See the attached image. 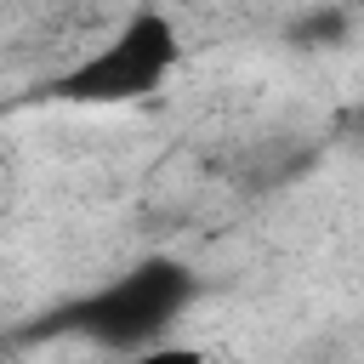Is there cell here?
<instances>
[{
	"mask_svg": "<svg viewBox=\"0 0 364 364\" xmlns=\"http://www.w3.org/2000/svg\"><path fill=\"white\" fill-rule=\"evenodd\" d=\"M193 296H199V279H193L188 262H176V256H142L119 279L85 290L74 301H63L28 336H80V341L108 347V353H142V347L165 341V330L193 307Z\"/></svg>",
	"mask_w": 364,
	"mask_h": 364,
	"instance_id": "cell-1",
	"label": "cell"
},
{
	"mask_svg": "<svg viewBox=\"0 0 364 364\" xmlns=\"http://www.w3.org/2000/svg\"><path fill=\"white\" fill-rule=\"evenodd\" d=\"M341 34H347V11H307V17L290 28L296 46H313V40H318V46H336Z\"/></svg>",
	"mask_w": 364,
	"mask_h": 364,
	"instance_id": "cell-3",
	"label": "cell"
},
{
	"mask_svg": "<svg viewBox=\"0 0 364 364\" xmlns=\"http://www.w3.org/2000/svg\"><path fill=\"white\" fill-rule=\"evenodd\" d=\"M125 364H210L199 347H182V341H154L142 353H125Z\"/></svg>",
	"mask_w": 364,
	"mask_h": 364,
	"instance_id": "cell-4",
	"label": "cell"
},
{
	"mask_svg": "<svg viewBox=\"0 0 364 364\" xmlns=\"http://www.w3.org/2000/svg\"><path fill=\"white\" fill-rule=\"evenodd\" d=\"M182 68V28L159 6H136L97 51H85L74 68H63L46 91L74 108H119V102H148L165 91V80Z\"/></svg>",
	"mask_w": 364,
	"mask_h": 364,
	"instance_id": "cell-2",
	"label": "cell"
}]
</instances>
